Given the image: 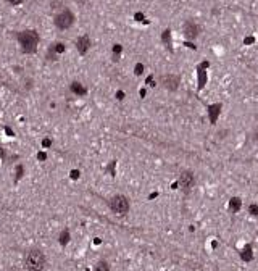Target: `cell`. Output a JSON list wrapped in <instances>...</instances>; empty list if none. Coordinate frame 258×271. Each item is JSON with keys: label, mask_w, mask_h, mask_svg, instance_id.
<instances>
[{"label": "cell", "mask_w": 258, "mask_h": 271, "mask_svg": "<svg viewBox=\"0 0 258 271\" xmlns=\"http://www.w3.org/2000/svg\"><path fill=\"white\" fill-rule=\"evenodd\" d=\"M18 44L21 45V50L24 54H34L39 45V34L34 29H24L16 34Z\"/></svg>", "instance_id": "obj_1"}, {"label": "cell", "mask_w": 258, "mask_h": 271, "mask_svg": "<svg viewBox=\"0 0 258 271\" xmlns=\"http://www.w3.org/2000/svg\"><path fill=\"white\" fill-rule=\"evenodd\" d=\"M45 266V255L41 250H31L26 257V268L29 271H42Z\"/></svg>", "instance_id": "obj_2"}, {"label": "cell", "mask_w": 258, "mask_h": 271, "mask_svg": "<svg viewBox=\"0 0 258 271\" xmlns=\"http://www.w3.org/2000/svg\"><path fill=\"white\" fill-rule=\"evenodd\" d=\"M53 23H55V26H57L58 29H62V31H65V29H70L71 26H73V23H74V15H73V12H70L68 8L62 10V12L58 13V15H55Z\"/></svg>", "instance_id": "obj_3"}, {"label": "cell", "mask_w": 258, "mask_h": 271, "mask_svg": "<svg viewBox=\"0 0 258 271\" xmlns=\"http://www.w3.org/2000/svg\"><path fill=\"white\" fill-rule=\"evenodd\" d=\"M110 207H111V210L118 215H124V213H127V210H129V203H127V200L123 195H116V197L111 199Z\"/></svg>", "instance_id": "obj_4"}, {"label": "cell", "mask_w": 258, "mask_h": 271, "mask_svg": "<svg viewBox=\"0 0 258 271\" xmlns=\"http://www.w3.org/2000/svg\"><path fill=\"white\" fill-rule=\"evenodd\" d=\"M76 49L81 55H86L87 50L90 49V39L89 36H81L78 37V41H76Z\"/></svg>", "instance_id": "obj_5"}, {"label": "cell", "mask_w": 258, "mask_h": 271, "mask_svg": "<svg viewBox=\"0 0 258 271\" xmlns=\"http://www.w3.org/2000/svg\"><path fill=\"white\" fill-rule=\"evenodd\" d=\"M161 82L165 84V87H168L169 90H176L177 84H179V76H174V74H166L161 78Z\"/></svg>", "instance_id": "obj_6"}, {"label": "cell", "mask_w": 258, "mask_h": 271, "mask_svg": "<svg viewBox=\"0 0 258 271\" xmlns=\"http://www.w3.org/2000/svg\"><path fill=\"white\" fill-rule=\"evenodd\" d=\"M198 31H200V28L197 26L195 21H187L184 24V34L189 37V39H195L197 34H198Z\"/></svg>", "instance_id": "obj_7"}, {"label": "cell", "mask_w": 258, "mask_h": 271, "mask_svg": "<svg viewBox=\"0 0 258 271\" xmlns=\"http://www.w3.org/2000/svg\"><path fill=\"white\" fill-rule=\"evenodd\" d=\"M192 182H194V176L190 174V173H182V174H181L179 184H181V187H182V189L187 190L189 187L192 186Z\"/></svg>", "instance_id": "obj_8"}, {"label": "cell", "mask_w": 258, "mask_h": 271, "mask_svg": "<svg viewBox=\"0 0 258 271\" xmlns=\"http://www.w3.org/2000/svg\"><path fill=\"white\" fill-rule=\"evenodd\" d=\"M71 92H74L76 95H84L86 94V87L82 86L81 82H73L71 84Z\"/></svg>", "instance_id": "obj_9"}, {"label": "cell", "mask_w": 258, "mask_h": 271, "mask_svg": "<svg viewBox=\"0 0 258 271\" xmlns=\"http://www.w3.org/2000/svg\"><path fill=\"white\" fill-rule=\"evenodd\" d=\"M68 241H70V232H68V231H63L62 236H60V244H62V245H66Z\"/></svg>", "instance_id": "obj_10"}, {"label": "cell", "mask_w": 258, "mask_h": 271, "mask_svg": "<svg viewBox=\"0 0 258 271\" xmlns=\"http://www.w3.org/2000/svg\"><path fill=\"white\" fill-rule=\"evenodd\" d=\"M65 44H62V42H57V44L53 45V52L55 54H63V52H65Z\"/></svg>", "instance_id": "obj_11"}, {"label": "cell", "mask_w": 258, "mask_h": 271, "mask_svg": "<svg viewBox=\"0 0 258 271\" xmlns=\"http://www.w3.org/2000/svg\"><path fill=\"white\" fill-rule=\"evenodd\" d=\"M95 271H108V265H107L105 262L97 263V266H95Z\"/></svg>", "instance_id": "obj_12"}, {"label": "cell", "mask_w": 258, "mask_h": 271, "mask_svg": "<svg viewBox=\"0 0 258 271\" xmlns=\"http://www.w3.org/2000/svg\"><path fill=\"white\" fill-rule=\"evenodd\" d=\"M231 207H232V210L236 211V210L240 208V200H237V199H232L231 200Z\"/></svg>", "instance_id": "obj_13"}, {"label": "cell", "mask_w": 258, "mask_h": 271, "mask_svg": "<svg viewBox=\"0 0 258 271\" xmlns=\"http://www.w3.org/2000/svg\"><path fill=\"white\" fill-rule=\"evenodd\" d=\"M7 3H10V5H13V7H16V5H20V3H23V0H5Z\"/></svg>", "instance_id": "obj_14"}, {"label": "cell", "mask_w": 258, "mask_h": 271, "mask_svg": "<svg viewBox=\"0 0 258 271\" xmlns=\"http://www.w3.org/2000/svg\"><path fill=\"white\" fill-rule=\"evenodd\" d=\"M250 213H253V215H258V207L257 205H250Z\"/></svg>", "instance_id": "obj_15"}, {"label": "cell", "mask_w": 258, "mask_h": 271, "mask_svg": "<svg viewBox=\"0 0 258 271\" xmlns=\"http://www.w3.org/2000/svg\"><path fill=\"white\" fill-rule=\"evenodd\" d=\"M135 73H137V74L142 73V65H137V66H135Z\"/></svg>", "instance_id": "obj_16"}, {"label": "cell", "mask_w": 258, "mask_h": 271, "mask_svg": "<svg viewBox=\"0 0 258 271\" xmlns=\"http://www.w3.org/2000/svg\"><path fill=\"white\" fill-rule=\"evenodd\" d=\"M113 52H115V54H119V52H121V47H119V45H116L115 49H113Z\"/></svg>", "instance_id": "obj_17"}, {"label": "cell", "mask_w": 258, "mask_h": 271, "mask_svg": "<svg viewBox=\"0 0 258 271\" xmlns=\"http://www.w3.org/2000/svg\"><path fill=\"white\" fill-rule=\"evenodd\" d=\"M42 144H44V147H49V145H50V140H49V139H45L44 142H42Z\"/></svg>", "instance_id": "obj_18"}]
</instances>
